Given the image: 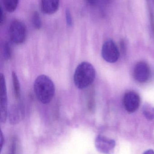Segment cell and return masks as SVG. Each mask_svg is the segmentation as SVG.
<instances>
[{
    "instance_id": "6da1fadb",
    "label": "cell",
    "mask_w": 154,
    "mask_h": 154,
    "mask_svg": "<svg viewBox=\"0 0 154 154\" xmlns=\"http://www.w3.org/2000/svg\"><path fill=\"white\" fill-rule=\"evenodd\" d=\"M33 88L36 97L40 102L46 104L52 100L55 88L54 83L49 77L45 75L39 76L34 81Z\"/></svg>"
},
{
    "instance_id": "7a4b0ae2",
    "label": "cell",
    "mask_w": 154,
    "mask_h": 154,
    "mask_svg": "<svg viewBox=\"0 0 154 154\" xmlns=\"http://www.w3.org/2000/svg\"><path fill=\"white\" fill-rule=\"evenodd\" d=\"M95 78L96 71L93 66L89 62H81L75 70L74 83L78 88L83 89L91 85Z\"/></svg>"
},
{
    "instance_id": "3957f363",
    "label": "cell",
    "mask_w": 154,
    "mask_h": 154,
    "mask_svg": "<svg viewBox=\"0 0 154 154\" xmlns=\"http://www.w3.org/2000/svg\"><path fill=\"white\" fill-rule=\"evenodd\" d=\"M9 36L12 42L21 44L25 41L27 36V29L25 24L18 20H14L9 26Z\"/></svg>"
},
{
    "instance_id": "277c9868",
    "label": "cell",
    "mask_w": 154,
    "mask_h": 154,
    "mask_svg": "<svg viewBox=\"0 0 154 154\" xmlns=\"http://www.w3.org/2000/svg\"><path fill=\"white\" fill-rule=\"evenodd\" d=\"M102 56L104 59L109 63H115L118 60L120 56L119 50L113 41L109 40L103 44Z\"/></svg>"
},
{
    "instance_id": "5b68a950",
    "label": "cell",
    "mask_w": 154,
    "mask_h": 154,
    "mask_svg": "<svg viewBox=\"0 0 154 154\" xmlns=\"http://www.w3.org/2000/svg\"><path fill=\"white\" fill-rule=\"evenodd\" d=\"M95 144L96 148L100 152L105 154H111L114 152L116 142L114 139L99 135L96 138Z\"/></svg>"
},
{
    "instance_id": "8992f818",
    "label": "cell",
    "mask_w": 154,
    "mask_h": 154,
    "mask_svg": "<svg viewBox=\"0 0 154 154\" xmlns=\"http://www.w3.org/2000/svg\"><path fill=\"white\" fill-rule=\"evenodd\" d=\"M1 83V102H0V119L2 123H5L7 116V97L5 78L3 74L0 75Z\"/></svg>"
},
{
    "instance_id": "52a82bcc",
    "label": "cell",
    "mask_w": 154,
    "mask_h": 154,
    "mask_svg": "<svg viewBox=\"0 0 154 154\" xmlns=\"http://www.w3.org/2000/svg\"><path fill=\"white\" fill-rule=\"evenodd\" d=\"M123 104L127 112L134 113L138 109L140 106V97L135 91H128L124 96Z\"/></svg>"
},
{
    "instance_id": "ba28073f",
    "label": "cell",
    "mask_w": 154,
    "mask_h": 154,
    "mask_svg": "<svg viewBox=\"0 0 154 154\" xmlns=\"http://www.w3.org/2000/svg\"><path fill=\"white\" fill-rule=\"evenodd\" d=\"M151 70L146 62L141 61L136 65L134 70V76L138 82H145L149 80Z\"/></svg>"
},
{
    "instance_id": "9c48e42d",
    "label": "cell",
    "mask_w": 154,
    "mask_h": 154,
    "mask_svg": "<svg viewBox=\"0 0 154 154\" xmlns=\"http://www.w3.org/2000/svg\"><path fill=\"white\" fill-rule=\"evenodd\" d=\"M24 115V109L20 105H14L12 106L9 112V120L12 125L19 123L22 119Z\"/></svg>"
},
{
    "instance_id": "30bf717a",
    "label": "cell",
    "mask_w": 154,
    "mask_h": 154,
    "mask_svg": "<svg viewBox=\"0 0 154 154\" xmlns=\"http://www.w3.org/2000/svg\"><path fill=\"white\" fill-rule=\"evenodd\" d=\"M60 0H41V7L42 11L47 14H52L58 11Z\"/></svg>"
},
{
    "instance_id": "8fae6325",
    "label": "cell",
    "mask_w": 154,
    "mask_h": 154,
    "mask_svg": "<svg viewBox=\"0 0 154 154\" xmlns=\"http://www.w3.org/2000/svg\"><path fill=\"white\" fill-rule=\"evenodd\" d=\"M12 77L14 95L16 98L20 99V82L17 75L14 71H13L12 73Z\"/></svg>"
},
{
    "instance_id": "7c38bea8",
    "label": "cell",
    "mask_w": 154,
    "mask_h": 154,
    "mask_svg": "<svg viewBox=\"0 0 154 154\" xmlns=\"http://www.w3.org/2000/svg\"><path fill=\"white\" fill-rule=\"evenodd\" d=\"M3 7L9 12L15 11L18 5L19 0H2Z\"/></svg>"
},
{
    "instance_id": "4fadbf2b",
    "label": "cell",
    "mask_w": 154,
    "mask_h": 154,
    "mask_svg": "<svg viewBox=\"0 0 154 154\" xmlns=\"http://www.w3.org/2000/svg\"><path fill=\"white\" fill-rule=\"evenodd\" d=\"M32 21L33 27L35 29H40L42 26V21L39 14L38 13V12L35 11L33 13L32 18Z\"/></svg>"
},
{
    "instance_id": "5bb4252c",
    "label": "cell",
    "mask_w": 154,
    "mask_h": 154,
    "mask_svg": "<svg viewBox=\"0 0 154 154\" xmlns=\"http://www.w3.org/2000/svg\"><path fill=\"white\" fill-rule=\"evenodd\" d=\"M144 115L148 120H152L154 119V109L150 106H145L143 109Z\"/></svg>"
},
{
    "instance_id": "9a60e30c",
    "label": "cell",
    "mask_w": 154,
    "mask_h": 154,
    "mask_svg": "<svg viewBox=\"0 0 154 154\" xmlns=\"http://www.w3.org/2000/svg\"><path fill=\"white\" fill-rule=\"evenodd\" d=\"M3 57L5 60H8L11 58V46L8 42L5 43L3 46Z\"/></svg>"
},
{
    "instance_id": "2e32d148",
    "label": "cell",
    "mask_w": 154,
    "mask_h": 154,
    "mask_svg": "<svg viewBox=\"0 0 154 154\" xmlns=\"http://www.w3.org/2000/svg\"><path fill=\"white\" fill-rule=\"evenodd\" d=\"M66 19L67 24L69 27H71L72 25V19L71 13L69 9H67L66 11Z\"/></svg>"
},
{
    "instance_id": "e0dca14e",
    "label": "cell",
    "mask_w": 154,
    "mask_h": 154,
    "mask_svg": "<svg viewBox=\"0 0 154 154\" xmlns=\"http://www.w3.org/2000/svg\"><path fill=\"white\" fill-rule=\"evenodd\" d=\"M17 148V141L15 139H14V140H13L11 146L10 154H16Z\"/></svg>"
},
{
    "instance_id": "ac0fdd59",
    "label": "cell",
    "mask_w": 154,
    "mask_h": 154,
    "mask_svg": "<svg viewBox=\"0 0 154 154\" xmlns=\"http://www.w3.org/2000/svg\"><path fill=\"white\" fill-rule=\"evenodd\" d=\"M100 0H87L89 4L91 6H96L99 2Z\"/></svg>"
},
{
    "instance_id": "d6986e66",
    "label": "cell",
    "mask_w": 154,
    "mask_h": 154,
    "mask_svg": "<svg viewBox=\"0 0 154 154\" xmlns=\"http://www.w3.org/2000/svg\"><path fill=\"white\" fill-rule=\"evenodd\" d=\"M1 24H2L4 22L5 18L4 13L3 12V10L2 8H1Z\"/></svg>"
},
{
    "instance_id": "ffe728a7",
    "label": "cell",
    "mask_w": 154,
    "mask_h": 154,
    "mask_svg": "<svg viewBox=\"0 0 154 154\" xmlns=\"http://www.w3.org/2000/svg\"><path fill=\"white\" fill-rule=\"evenodd\" d=\"M143 154H154V151L152 149H150L145 152Z\"/></svg>"
},
{
    "instance_id": "44dd1931",
    "label": "cell",
    "mask_w": 154,
    "mask_h": 154,
    "mask_svg": "<svg viewBox=\"0 0 154 154\" xmlns=\"http://www.w3.org/2000/svg\"><path fill=\"white\" fill-rule=\"evenodd\" d=\"M105 3H109V1L110 0H102Z\"/></svg>"
}]
</instances>
